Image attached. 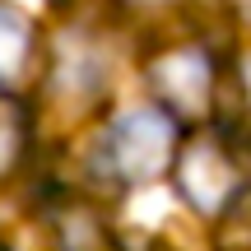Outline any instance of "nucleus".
Listing matches in <instances>:
<instances>
[{
    "label": "nucleus",
    "instance_id": "423d86ee",
    "mask_svg": "<svg viewBox=\"0 0 251 251\" xmlns=\"http://www.w3.org/2000/svg\"><path fill=\"white\" fill-rule=\"evenodd\" d=\"M28 56H33V28H28V19L0 5V89L24 75Z\"/></svg>",
    "mask_w": 251,
    "mask_h": 251
},
{
    "label": "nucleus",
    "instance_id": "0eeeda50",
    "mask_svg": "<svg viewBox=\"0 0 251 251\" xmlns=\"http://www.w3.org/2000/svg\"><path fill=\"white\" fill-rule=\"evenodd\" d=\"M237 93H242V102L251 107V51L237 61Z\"/></svg>",
    "mask_w": 251,
    "mask_h": 251
},
{
    "label": "nucleus",
    "instance_id": "39448f33",
    "mask_svg": "<svg viewBox=\"0 0 251 251\" xmlns=\"http://www.w3.org/2000/svg\"><path fill=\"white\" fill-rule=\"evenodd\" d=\"M24 158H28V112L24 102H14L0 89V186L19 177Z\"/></svg>",
    "mask_w": 251,
    "mask_h": 251
},
{
    "label": "nucleus",
    "instance_id": "f257e3e1",
    "mask_svg": "<svg viewBox=\"0 0 251 251\" xmlns=\"http://www.w3.org/2000/svg\"><path fill=\"white\" fill-rule=\"evenodd\" d=\"M98 172L117 186H144V181L172 172L177 158V121L163 107H130L98 135Z\"/></svg>",
    "mask_w": 251,
    "mask_h": 251
},
{
    "label": "nucleus",
    "instance_id": "f03ea898",
    "mask_svg": "<svg viewBox=\"0 0 251 251\" xmlns=\"http://www.w3.org/2000/svg\"><path fill=\"white\" fill-rule=\"evenodd\" d=\"M172 177H177V191L196 214L219 219L237 205L242 196V163H237V149L214 130H200L196 140L177 144V158H172Z\"/></svg>",
    "mask_w": 251,
    "mask_h": 251
},
{
    "label": "nucleus",
    "instance_id": "20e7f679",
    "mask_svg": "<svg viewBox=\"0 0 251 251\" xmlns=\"http://www.w3.org/2000/svg\"><path fill=\"white\" fill-rule=\"evenodd\" d=\"M51 242L56 251H121L112 224L84 200H65L51 209Z\"/></svg>",
    "mask_w": 251,
    "mask_h": 251
},
{
    "label": "nucleus",
    "instance_id": "7ed1b4c3",
    "mask_svg": "<svg viewBox=\"0 0 251 251\" xmlns=\"http://www.w3.org/2000/svg\"><path fill=\"white\" fill-rule=\"evenodd\" d=\"M149 84L158 93V107L168 117H209L214 107L219 70L205 56V47H168L149 61Z\"/></svg>",
    "mask_w": 251,
    "mask_h": 251
}]
</instances>
